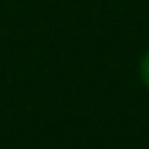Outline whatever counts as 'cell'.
Returning a JSON list of instances; mask_svg holds the SVG:
<instances>
[{"label":"cell","instance_id":"6da1fadb","mask_svg":"<svg viewBox=\"0 0 149 149\" xmlns=\"http://www.w3.org/2000/svg\"><path fill=\"white\" fill-rule=\"evenodd\" d=\"M139 77H142L144 87L149 90V50L142 55V60H139Z\"/></svg>","mask_w":149,"mask_h":149}]
</instances>
